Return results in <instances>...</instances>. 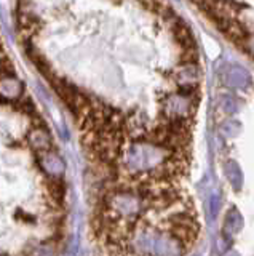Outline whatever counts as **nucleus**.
Segmentation results:
<instances>
[{
	"label": "nucleus",
	"mask_w": 254,
	"mask_h": 256,
	"mask_svg": "<svg viewBox=\"0 0 254 256\" xmlns=\"http://www.w3.org/2000/svg\"><path fill=\"white\" fill-rule=\"evenodd\" d=\"M170 156L171 150L168 148L152 141H130L118 158L120 178L154 172L155 168L162 166Z\"/></svg>",
	"instance_id": "f257e3e1"
},
{
	"label": "nucleus",
	"mask_w": 254,
	"mask_h": 256,
	"mask_svg": "<svg viewBox=\"0 0 254 256\" xmlns=\"http://www.w3.org/2000/svg\"><path fill=\"white\" fill-rule=\"evenodd\" d=\"M198 101H200V96H186L179 92L170 93L163 100L162 114L165 118L194 117L198 108Z\"/></svg>",
	"instance_id": "f03ea898"
},
{
	"label": "nucleus",
	"mask_w": 254,
	"mask_h": 256,
	"mask_svg": "<svg viewBox=\"0 0 254 256\" xmlns=\"http://www.w3.org/2000/svg\"><path fill=\"white\" fill-rule=\"evenodd\" d=\"M222 84L234 90H246L253 84V77L240 64H224L219 70Z\"/></svg>",
	"instance_id": "7ed1b4c3"
},
{
	"label": "nucleus",
	"mask_w": 254,
	"mask_h": 256,
	"mask_svg": "<svg viewBox=\"0 0 254 256\" xmlns=\"http://www.w3.org/2000/svg\"><path fill=\"white\" fill-rule=\"evenodd\" d=\"M37 165L46 176H54V178H61L66 172V165L62 158L50 150H40L35 156Z\"/></svg>",
	"instance_id": "20e7f679"
},
{
	"label": "nucleus",
	"mask_w": 254,
	"mask_h": 256,
	"mask_svg": "<svg viewBox=\"0 0 254 256\" xmlns=\"http://www.w3.org/2000/svg\"><path fill=\"white\" fill-rule=\"evenodd\" d=\"M202 69L198 62H186L174 70V80L178 86H189V85H200Z\"/></svg>",
	"instance_id": "39448f33"
},
{
	"label": "nucleus",
	"mask_w": 254,
	"mask_h": 256,
	"mask_svg": "<svg viewBox=\"0 0 254 256\" xmlns=\"http://www.w3.org/2000/svg\"><path fill=\"white\" fill-rule=\"evenodd\" d=\"M22 92H24V84L19 78L13 76H2V80H0L2 101H16L18 98H21Z\"/></svg>",
	"instance_id": "423d86ee"
},
{
	"label": "nucleus",
	"mask_w": 254,
	"mask_h": 256,
	"mask_svg": "<svg viewBox=\"0 0 254 256\" xmlns=\"http://www.w3.org/2000/svg\"><path fill=\"white\" fill-rule=\"evenodd\" d=\"M26 141L35 152L51 149V136L43 126H34L32 130L26 134Z\"/></svg>",
	"instance_id": "0eeeda50"
},
{
	"label": "nucleus",
	"mask_w": 254,
	"mask_h": 256,
	"mask_svg": "<svg viewBox=\"0 0 254 256\" xmlns=\"http://www.w3.org/2000/svg\"><path fill=\"white\" fill-rule=\"evenodd\" d=\"M243 229V216L238 212V208L232 206L226 214V222H224V232L226 234H238Z\"/></svg>",
	"instance_id": "6e6552de"
},
{
	"label": "nucleus",
	"mask_w": 254,
	"mask_h": 256,
	"mask_svg": "<svg viewBox=\"0 0 254 256\" xmlns=\"http://www.w3.org/2000/svg\"><path fill=\"white\" fill-rule=\"evenodd\" d=\"M226 174H227L230 184H232L234 190H237V192L242 190V188H243V172L235 160H227L226 162Z\"/></svg>",
	"instance_id": "1a4fd4ad"
},
{
	"label": "nucleus",
	"mask_w": 254,
	"mask_h": 256,
	"mask_svg": "<svg viewBox=\"0 0 254 256\" xmlns=\"http://www.w3.org/2000/svg\"><path fill=\"white\" fill-rule=\"evenodd\" d=\"M46 188L50 192V198L54 204H61L62 198H64V182L61 181V178H54V176H48V181H46Z\"/></svg>",
	"instance_id": "9d476101"
},
{
	"label": "nucleus",
	"mask_w": 254,
	"mask_h": 256,
	"mask_svg": "<svg viewBox=\"0 0 254 256\" xmlns=\"http://www.w3.org/2000/svg\"><path fill=\"white\" fill-rule=\"evenodd\" d=\"M219 132L224 138H237V136L242 133V124L237 122L234 118H229L224 124H221Z\"/></svg>",
	"instance_id": "9b49d317"
},
{
	"label": "nucleus",
	"mask_w": 254,
	"mask_h": 256,
	"mask_svg": "<svg viewBox=\"0 0 254 256\" xmlns=\"http://www.w3.org/2000/svg\"><path fill=\"white\" fill-rule=\"evenodd\" d=\"M219 106L229 116H232V114H235V112H237V102H235V100L232 98V96H221V98H219Z\"/></svg>",
	"instance_id": "f8f14e48"
},
{
	"label": "nucleus",
	"mask_w": 254,
	"mask_h": 256,
	"mask_svg": "<svg viewBox=\"0 0 254 256\" xmlns=\"http://www.w3.org/2000/svg\"><path fill=\"white\" fill-rule=\"evenodd\" d=\"M13 62L8 60V56L5 54V52L2 53V76H13Z\"/></svg>",
	"instance_id": "ddd939ff"
},
{
	"label": "nucleus",
	"mask_w": 254,
	"mask_h": 256,
	"mask_svg": "<svg viewBox=\"0 0 254 256\" xmlns=\"http://www.w3.org/2000/svg\"><path fill=\"white\" fill-rule=\"evenodd\" d=\"M242 50L254 58V30L251 32V34H250L248 37H246L245 44H243V46H242Z\"/></svg>",
	"instance_id": "4468645a"
},
{
	"label": "nucleus",
	"mask_w": 254,
	"mask_h": 256,
	"mask_svg": "<svg viewBox=\"0 0 254 256\" xmlns=\"http://www.w3.org/2000/svg\"><path fill=\"white\" fill-rule=\"evenodd\" d=\"M219 212V197L218 196H213L211 197V214H218Z\"/></svg>",
	"instance_id": "2eb2a0df"
},
{
	"label": "nucleus",
	"mask_w": 254,
	"mask_h": 256,
	"mask_svg": "<svg viewBox=\"0 0 254 256\" xmlns=\"http://www.w3.org/2000/svg\"><path fill=\"white\" fill-rule=\"evenodd\" d=\"M192 2H194V4H197V5H200V4L203 2V0H192Z\"/></svg>",
	"instance_id": "dca6fc26"
}]
</instances>
